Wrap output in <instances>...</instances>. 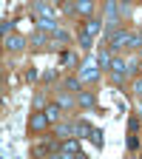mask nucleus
<instances>
[{"instance_id":"obj_1","label":"nucleus","mask_w":142,"mask_h":159,"mask_svg":"<svg viewBox=\"0 0 142 159\" xmlns=\"http://www.w3.org/2000/svg\"><path fill=\"white\" fill-rule=\"evenodd\" d=\"M131 37H134V34H128V31H111V34H108L111 51H117V48H122L125 43H131Z\"/></svg>"},{"instance_id":"obj_2","label":"nucleus","mask_w":142,"mask_h":159,"mask_svg":"<svg viewBox=\"0 0 142 159\" xmlns=\"http://www.w3.org/2000/svg\"><path fill=\"white\" fill-rule=\"evenodd\" d=\"M74 153H80V145L74 142V139H66L63 142V156H74Z\"/></svg>"},{"instance_id":"obj_3","label":"nucleus","mask_w":142,"mask_h":159,"mask_svg":"<svg viewBox=\"0 0 142 159\" xmlns=\"http://www.w3.org/2000/svg\"><path fill=\"white\" fill-rule=\"evenodd\" d=\"M91 9H94V0H80V3L74 6L77 14H91Z\"/></svg>"},{"instance_id":"obj_4","label":"nucleus","mask_w":142,"mask_h":159,"mask_svg":"<svg viewBox=\"0 0 142 159\" xmlns=\"http://www.w3.org/2000/svg\"><path fill=\"white\" fill-rule=\"evenodd\" d=\"M83 31L94 37V34H99V23H97V20H85V26H83Z\"/></svg>"},{"instance_id":"obj_5","label":"nucleus","mask_w":142,"mask_h":159,"mask_svg":"<svg viewBox=\"0 0 142 159\" xmlns=\"http://www.w3.org/2000/svg\"><path fill=\"white\" fill-rule=\"evenodd\" d=\"M6 46L17 51V48H23V46H26V40H23V37H17V34H14V37H9V40H6Z\"/></svg>"},{"instance_id":"obj_6","label":"nucleus","mask_w":142,"mask_h":159,"mask_svg":"<svg viewBox=\"0 0 142 159\" xmlns=\"http://www.w3.org/2000/svg\"><path fill=\"white\" fill-rule=\"evenodd\" d=\"M97 66H99V68H108V66H111V54H108V51H99Z\"/></svg>"},{"instance_id":"obj_7","label":"nucleus","mask_w":142,"mask_h":159,"mask_svg":"<svg viewBox=\"0 0 142 159\" xmlns=\"http://www.w3.org/2000/svg\"><path fill=\"white\" fill-rule=\"evenodd\" d=\"M48 122V116H46V111L43 114H37V116H31V128H43Z\"/></svg>"},{"instance_id":"obj_8","label":"nucleus","mask_w":142,"mask_h":159,"mask_svg":"<svg viewBox=\"0 0 142 159\" xmlns=\"http://www.w3.org/2000/svg\"><path fill=\"white\" fill-rule=\"evenodd\" d=\"M74 131H77V134H83V136H91V131H94V128H91L88 122H77V125H74Z\"/></svg>"},{"instance_id":"obj_9","label":"nucleus","mask_w":142,"mask_h":159,"mask_svg":"<svg viewBox=\"0 0 142 159\" xmlns=\"http://www.w3.org/2000/svg\"><path fill=\"white\" fill-rule=\"evenodd\" d=\"M46 116H48V122H54L60 116V105H46Z\"/></svg>"},{"instance_id":"obj_10","label":"nucleus","mask_w":142,"mask_h":159,"mask_svg":"<svg viewBox=\"0 0 142 159\" xmlns=\"http://www.w3.org/2000/svg\"><path fill=\"white\" fill-rule=\"evenodd\" d=\"M40 29H46V31H57V23H54L51 17H43V20H40Z\"/></svg>"},{"instance_id":"obj_11","label":"nucleus","mask_w":142,"mask_h":159,"mask_svg":"<svg viewBox=\"0 0 142 159\" xmlns=\"http://www.w3.org/2000/svg\"><path fill=\"white\" fill-rule=\"evenodd\" d=\"M83 77H85V80H94V77H97V71H94V63H88V66H85Z\"/></svg>"},{"instance_id":"obj_12","label":"nucleus","mask_w":142,"mask_h":159,"mask_svg":"<svg viewBox=\"0 0 142 159\" xmlns=\"http://www.w3.org/2000/svg\"><path fill=\"white\" fill-rule=\"evenodd\" d=\"M80 102H83L85 108H91V105H94V97H91V94H80Z\"/></svg>"},{"instance_id":"obj_13","label":"nucleus","mask_w":142,"mask_h":159,"mask_svg":"<svg viewBox=\"0 0 142 159\" xmlns=\"http://www.w3.org/2000/svg\"><path fill=\"white\" fill-rule=\"evenodd\" d=\"M91 142L94 145H103V131H91Z\"/></svg>"},{"instance_id":"obj_14","label":"nucleus","mask_w":142,"mask_h":159,"mask_svg":"<svg viewBox=\"0 0 142 159\" xmlns=\"http://www.w3.org/2000/svg\"><path fill=\"white\" fill-rule=\"evenodd\" d=\"M80 43H83V48H91V34L83 31V34H80Z\"/></svg>"},{"instance_id":"obj_15","label":"nucleus","mask_w":142,"mask_h":159,"mask_svg":"<svg viewBox=\"0 0 142 159\" xmlns=\"http://www.w3.org/2000/svg\"><path fill=\"white\" fill-rule=\"evenodd\" d=\"M68 134H71L68 125H60V128H57V136H68Z\"/></svg>"},{"instance_id":"obj_16","label":"nucleus","mask_w":142,"mask_h":159,"mask_svg":"<svg viewBox=\"0 0 142 159\" xmlns=\"http://www.w3.org/2000/svg\"><path fill=\"white\" fill-rule=\"evenodd\" d=\"M128 128H131V134H136V131H139V119H136V116L128 122Z\"/></svg>"},{"instance_id":"obj_17","label":"nucleus","mask_w":142,"mask_h":159,"mask_svg":"<svg viewBox=\"0 0 142 159\" xmlns=\"http://www.w3.org/2000/svg\"><path fill=\"white\" fill-rule=\"evenodd\" d=\"M128 148H131V151H136V148H139V139H136V136H131V139H128Z\"/></svg>"},{"instance_id":"obj_18","label":"nucleus","mask_w":142,"mask_h":159,"mask_svg":"<svg viewBox=\"0 0 142 159\" xmlns=\"http://www.w3.org/2000/svg\"><path fill=\"white\" fill-rule=\"evenodd\" d=\"M111 66H114V71H122V74H125V66H122V63H119V60H114V63H111Z\"/></svg>"},{"instance_id":"obj_19","label":"nucleus","mask_w":142,"mask_h":159,"mask_svg":"<svg viewBox=\"0 0 142 159\" xmlns=\"http://www.w3.org/2000/svg\"><path fill=\"white\" fill-rule=\"evenodd\" d=\"M136 94L142 97V80H136Z\"/></svg>"},{"instance_id":"obj_20","label":"nucleus","mask_w":142,"mask_h":159,"mask_svg":"<svg viewBox=\"0 0 142 159\" xmlns=\"http://www.w3.org/2000/svg\"><path fill=\"white\" fill-rule=\"evenodd\" d=\"M54 3H60V0H54Z\"/></svg>"},{"instance_id":"obj_21","label":"nucleus","mask_w":142,"mask_h":159,"mask_svg":"<svg viewBox=\"0 0 142 159\" xmlns=\"http://www.w3.org/2000/svg\"><path fill=\"white\" fill-rule=\"evenodd\" d=\"M139 74H142V68H139Z\"/></svg>"}]
</instances>
